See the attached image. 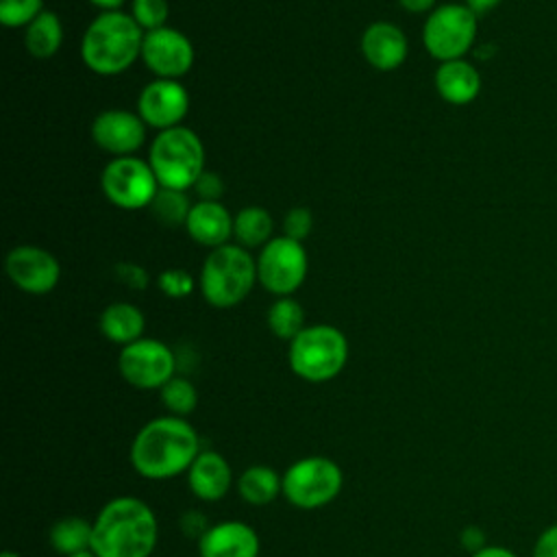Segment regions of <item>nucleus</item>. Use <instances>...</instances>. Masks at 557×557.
<instances>
[{
    "mask_svg": "<svg viewBox=\"0 0 557 557\" xmlns=\"http://www.w3.org/2000/svg\"><path fill=\"white\" fill-rule=\"evenodd\" d=\"M200 455L198 431L181 416H161L146 422L131 444L133 470L150 481H163L189 470Z\"/></svg>",
    "mask_w": 557,
    "mask_h": 557,
    "instance_id": "f257e3e1",
    "label": "nucleus"
},
{
    "mask_svg": "<svg viewBox=\"0 0 557 557\" xmlns=\"http://www.w3.org/2000/svg\"><path fill=\"white\" fill-rule=\"evenodd\" d=\"M159 522L148 503L117 496L91 520V553L96 557H152Z\"/></svg>",
    "mask_w": 557,
    "mask_h": 557,
    "instance_id": "f03ea898",
    "label": "nucleus"
},
{
    "mask_svg": "<svg viewBox=\"0 0 557 557\" xmlns=\"http://www.w3.org/2000/svg\"><path fill=\"white\" fill-rule=\"evenodd\" d=\"M146 33L124 11H104L91 20L81 39L83 63L100 76L128 70L139 57Z\"/></svg>",
    "mask_w": 557,
    "mask_h": 557,
    "instance_id": "7ed1b4c3",
    "label": "nucleus"
},
{
    "mask_svg": "<svg viewBox=\"0 0 557 557\" xmlns=\"http://www.w3.org/2000/svg\"><path fill=\"white\" fill-rule=\"evenodd\" d=\"M257 281V259L239 244H224L202 261L198 287L211 307L228 309L239 305Z\"/></svg>",
    "mask_w": 557,
    "mask_h": 557,
    "instance_id": "20e7f679",
    "label": "nucleus"
},
{
    "mask_svg": "<svg viewBox=\"0 0 557 557\" xmlns=\"http://www.w3.org/2000/svg\"><path fill=\"white\" fill-rule=\"evenodd\" d=\"M287 361L296 376L309 383L335 379L348 361V339L331 324L305 326L287 348Z\"/></svg>",
    "mask_w": 557,
    "mask_h": 557,
    "instance_id": "39448f33",
    "label": "nucleus"
},
{
    "mask_svg": "<svg viewBox=\"0 0 557 557\" xmlns=\"http://www.w3.org/2000/svg\"><path fill=\"white\" fill-rule=\"evenodd\" d=\"M148 163L161 187L187 191L205 172V148L191 128L174 126L157 133Z\"/></svg>",
    "mask_w": 557,
    "mask_h": 557,
    "instance_id": "423d86ee",
    "label": "nucleus"
},
{
    "mask_svg": "<svg viewBox=\"0 0 557 557\" xmlns=\"http://www.w3.org/2000/svg\"><path fill=\"white\" fill-rule=\"evenodd\" d=\"M476 33L479 15H474L463 2H448L429 13L422 26V44L433 59L444 63L466 59L476 41Z\"/></svg>",
    "mask_w": 557,
    "mask_h": 557,
    "instance_id": "0eeeda50",
    "label": "nucleus"
},
{
    "mask_svg": "<svg viewBox=\"0 0 557 557\" xmlns=\"http://www.w3.org/2000/svg\"><path fill=\"white\" fill-rule=\"evenodd\" d=\"M344 485L342 468L322 455L294 461L283 472V496L298 509H320L337 498Z\"/></svg>",
    "mask_w": 557,
    "mask_h": 557,
    "instance_id": "6e6552de",
    "label": "nucleus"
},
{
    "mask_svg": "<svg viewBox=\"0 0 557 557\" xmlns=\"http://www.w3.org/2000/svg\"><path fill=\"white\" fill-rule=\"evenodd\" d=\"M107 200L120 209H148L159 191V181L148 161L131 154L111 159L100 176Z\"/></svg>",
    "mask_w": 557,
    "mask_h": 557,
    "instance_id": "1a4fd4ad",
    "label": "nucleus"
},
{
    "mask_svg": "<svg viewBox=\"0 0 557 557\" xmlns=\"http://www.w3.org/2000/svg\"><path fill=\"white\" fill-rule=\"evenodd\" d=\"M309 259L302 242L285 235L272 237L257 257V278L274 296H292L307 276Z\"/></svg>",
    "mask_w": 557,
    "mask_h": 557,
    "instance_id": "9d476101",
    "label": "nucleus"
},
{
    "mask_svg": "<svg viewBox=\"0 0 557 557\" xmlns=\"http://www.w3.org/2000/svg\"><path fill=\"white\" fill-rule=\"evenodd\" d=\"M117 370L122 379L137 389H161L172 376H176V357L168 344L152 337H141L128 346H122Z\"/></svg>",
    "mask_w": 557,
    "mask_h": 557,
    "instance_id": "9b49d317",
    "label": "nucleus"
},
{
    "mask_svg": "<svg viewBox=\"0 0 557 557\" xmlns=\"http://www.w3.org/2000/svg\"><path fill=\"white\" fill-rule=\"evenodd\" d=\"M11 283L26 294L44 296L52 292L61 278V265L52 252L39 246H15L4 259Z\"/></svg>",
    "mask_w": 557,
    "mask_h": 557,
    "instance_id": "f8f14e48",
    "label": "nucleus"
},
{
    "mask_svg": "<svg viewBox=\"0 0 557 557\" xmlns=\"http://www.w3.org/2000/svg\"><path fill=\"white\" fill-rule=\"evenodd\" d=\"M141 61L157 78H181L194 65V46L187 35L163 26L146 33L141 46Z\"/></svg>",
    "mask_w": 557,
    "mask_h": 557,
    "instance_id": "ddd939ff",
    "label": "nucleus"
},
{
    "mask_svg": "<svg viewBox=\"0 0 557 557\" xmlns=\"http://www.w3.org/2000/svg\"><path fill=\"white\" fill-rule=\"evenodd\" d=\"M189 111L187 89L172 78H154L137 98V113L146 126L168 131L181 126Z\"/></svg>",
    "mask_w": 557,
    "mask_h": 557,
    "instance_id": "4468645a",
    "label": "nucleus"
},
{
    "mask_svg": "<svg viewBox=\"0 0 557 557\" xmlns=\"http://www.w3.org/2000/svg\"><path fill=\"white\" fill-rule=\"evenodd\" d=\"M91 139L100 150L113 157H131L146 139V124L139 113L126 109H107L94 117Z\"/></svg>",
    "mask_w": 557,
    "mask_h": 557,
    "instance_id": "2eb2a0df",
    "label": "nucleus"
},
{
    "mask_svg": "<svg viewBox=\"0 0 557 557\" xmlns=\"http://www.w3.org/2000/svg\"><path fill=\"white\" fill-rule=\"evenodd\" d=\"M259 550L257 531L242 520L215 522L198 540L200 557H259Z\"/></svg>",
    "mask_w": 557,
    "mask_h": 557,
    "instance_id": "dca6fc26",
    "label": "nucleus"
},
{
    "mask_svg": "<svg viewBox=\"0 0 557 557\" xmlns=\"http://www.w3.org/2000/svg\"><path fill=\"white\" fill-rule=\"evenodd\" d=\"M407 52V35L394 22H372L361 35V54L374 70L392 72L400 67Z\"/></svg>",
    "mask_w": 557,
    "mask_h": 557,
    "instance_id": "f3484780",
    "label": "nucleus"
},
{
    "mask_svg": "<svg viewBox=\"0 0 557 557\" xmlns=\"http://www.w3.org/2000/svg\"><path fill=\"white\" fill-rule=\"evenodd\" d=\"M187 483L196 498L215 503L226 496L233 483L231 463L215 450H200L187 470Z\"/></svg>",
    "mask_w": 557,
    "mask_h": 557,
    "instance_id": "a211bd4d",
    "label": "nucleus"
},
{
    "mask_svg": "<svg viewBox=\"0 0 557 557\" xmlns=\"http://www.w3.org/2000/svg\"><path fill=\"white\" fill-rule=\"evenodd\" d=\"M440 98L453 107H466L481 94V74L468 59L444 61L433 76Z\"/></svg>",
    "mask_w": 557,
    "mask_h": 557,
    "instance_id": "6ab92c4d",
    "label": "nucleus"
},
{
    "mask_svg": "<svg viewBox=\"0 0 557 557\" xmlns=\"http://www.w3.org/2000/svg\"><path fill=\"white\" fill-rule=\"evenodd\" d=\"M233 218L222 202L198 200L191 205L185 228L194 242L213 250L233 237Z\"/></svg>",
    "mask_w": 557,
    "mask_h": 557,
    "instance_id": "aec40b11",
    "label": "nucleus"
},
{
    "mask_svg": "<svg viewBox=\"0 0 557 557\" xmlns=\"http://www.w3.org/2000/svg\"><path fill=\"white\" fill-rule=\"evenodd\" d=\"M100 333L120 346H128L137 339H141L146 329V318L139 307L131 302H111L100 313Z\"/></svg>",
    "mask_w": 557,
    "mask_h": 557,
    "instance_id": "412c9836",
    "label": "nucleus"
},
{
    "mask_svg": "<svg viewBox=\"0 0 557 557\" xmlns=\"http://www.w3.org/2000/svg\"><path fill=\"white\" fill-rule=\"evenodd\" d=\"M237 492L248 505L263 507L270 505L278 494H283V476H278L274 468L257 463L239 474Z\"/></svg>",
    "mask_w": 557,
    "mask_h": 557,
    "instance_id": "4be33fe9",
    "label": "nucleus"
},
{
    "mask_svg": "<svg viewBox=\"0 0 557 557\" xmlns=\"http://www.w3.org/2000/svg\"><path fill=\"white\" fill-rule=\"evenodd\" d=\"M63 44V26L57 13H39L24 30V46L35 59H50Z\"/></svg>",
    "mask_w": 557,
    "mask_h": 557,
    "instance_id": "5701e85b",
    "label": "nucleus"
},
{
    "mask_svg": "<svg viewBox=\"0 0 557 557\" xmlns=\"http://www.w3.org/2000/svg\"><path fill=\"white\" fill-rule=\"evenodd\" d=\"M274 233V220L268 209L263 207H244L233 218V237L239 246L248 248H263Z\"/></svg>",
    "mask_w": 557,
    "mask_h": 557,
    "instance_id": "b1692460",
    "label": "nucleus"
},
{
    "mask_svg": "<svg viewBox=\"0 0 557 557\" xmlns=\"http://www.w3.org/2000/svg\"><path fill=\"white\" fill-rule=\"evenodd\" d=\"M50 546L63 557L91 550V522L81 516L57 520L50 529Z\"/></svg>",
    "mask_w": 557,
    "mask_h": 557,
    "instance_id": "393cba45",
    "label": "nucleus"
},
{
    "mask_svg": "<svg viewBox=\"0 0 557 557\" xmlns=\"http://www.w3.org/2000/svg\"><path fill=\"white\" fill-rule=\"evenodd\" d=\"M268 326L274 337L292 342L305 329V309L292 296H281L268 309Z\"/></svg>",
    "mask_w": 557,
    "mask_h": 557,
    "instance_id": "a878e982",
    "label": "nucleus"
},
{
    "mask_svg": "<svg viewBox=\"0 0 557 557\" xmlns=\"http://www.w3.org/2000/svg\"><path fill=\"white\" fill-rule=\"evenodd\" d=\"M148 209H150L152 218L165 226H185L189 211H191V202H189L187 194L181 189L159 187V191L152 198Z\"/></svg>",
    "mask_w": 557,
    "mask_h": 557,
    "instance_id": "bb28decb",
    "label": "nucleus"
},
{
    "mask_svg": "<svg viewBox=\"0 0 557 557\" xmlns=\"http://www.w3.org/2000/svg\"><path fill=\"white\" fill-rule=\"evenodd\" d=\"M161 400L172 416H189L198 405V392L185 376H172L161 389Z\"/></svg>",
    "mask_w": 557,
    "mask_h": 557,
    "instance_id": "cd10ccee",
    "label": "nucleus"
},
{
    "mask_svg": "<svg viewBox=\"0 0 557 557\" xmlns=\"http://www.w3.org/2000/svg\"><path fill=\"white\" fill-rule=\"evenodd\" d=\"M44 13V0H0V22L7 28L28 26Z\"/></svg>",
    "mask_w": 557,
    "mask_h": 557,
    "instance_id": "c85d7f7f",
    "label": "nucleus"
},
{
    "mask_svg": "<svg viewBox=\"0 0 557 557\" xmlns=\"http://www.w3.org/2000/svg\"><path fill=\"white\" fill-rule=\"evenodd\" d=\"M131 15L141 26L144 33H150L165 26L170 7H168V0H133Z\"/></svg>",
    "mask_w": 557,
    "mask_h": 557,
    "instance_id": "c756f323",
    "label": "nucleus"
},
{
    "mask_svg": "<svg viewBox=\"0 0 557 557\" xmlns=\"http://www.w3.org/2000/svg\"><path fill=\"white\" fill-rule=\"evenodd\" d=\"M157 283H159V289L168 298H185L194 289V276L187 270H183V268H168V270H163L159 274Z\"/></svg>",
    "mask_w": 557,
    "mask_h": 557,
    "instance_id": "7c9ffc66",
    "label": "nucleus"
},
{
    "mask_svg": "<svg viewBox=\"0 0 557 557\" xmlns=\"http://www.w3.org/2000/svg\"><path fill=\"white\" fill-rule=\"evenodd\" d=\"M313 228V213L307 207H294L283 218V235L296 242H305Z\"/></svg>",
    "mask_w": 557,
    "mask_h": 557,
    "instance_id": "2f4dec72",
    "label": "nucleus"
},
{
    "mask_svg": "<svg viewBox=\"0 0 557 557\" xmlns=\"http://www.w3.org/2000/svg\"><path fill=\"white\" fill-rule=\"evenodd\" d=\"M113 272H115V278H117L122 285H126L128 289H139V292H141V289H146L148 283H150V276H148L146 268L139 265V263L122 261V263H117V265L113 268Z\"/></svg>",
    "mask_w": 557,
    "mask_h": 557,
    "instance_id": "473e14b6",
    "label": "nucleus"
},
{
    "mask_svg": "<svg viewBox=\"0 0 557 557\" xmlns=\"http://www.w3.org/2000/svg\"><path fill=\"white\" fill-rule=\"evenodd\" d=\"M194 191L200 200H209V202H220V198L224 196V181L218 172H209L205 170L198 181L194 183Z\"/></svg>",
    "mask_w": 557,
    "mask_h": 557,
    "instance_id": "72a5a7b5",
    "label": "nucleus"
},
{
    "mask_svg": "<svg viewBox=\"0 0 557 557\" xmlns=\"http://www.w3.org/2000/svg\"><path fill=\"white\" fill-rule=\"evenodd\" d=\"M531 557H557V522L548 524L535 540Z\"/></svg>",
    "mask_w": 557,
    "mask_h": 557,
    "instance_id": "f704fd0d",
    "label": "nucleus"
},
{
    "mask_svg": "<svg viewBox=\"0 0 557 557\" xmlns=\"http://www.w3.org/2000/svg\"><path fill=\"white\" fill-rule=\"evenodd\" d=\"M459 540H461V546H463L470 555L476 553V550H481L483 546H487V544H485V533H483V529H479L476 524H468V527L461 531Z\"/></svg>",
    "mask_w": 557,
    "mask_h": 557,
    "instance_id": "c9c22d12",
    "label": "nucleus"
},
{
    "mask_svg": "<svg viewBox=\"0 0 557 557\" xmlns=\"http://www.w3.org/2000/svg\"><path fill=\"white\" fill-rule=\"evenodd\" d=\"M503 0H463V4L474 13V15H487L490 11H494Z\"/></svg>",
    "mask_w": 557,
    "mask_h": 557,
    "instance_id": "e433bc0d",
    "label": "nucleus"
},
{
    "mask_svg": "<svg viewBox=\"0 0 557 557\" xmlns=\"http://www.w3.org/2000/svg\"><path fill=\"white\" fill-rule=\"evenodd\" d=\"M470 557H520V555L513 553V550L507 548V546H492V544H487V546H483L481 550L472 553Z\"/></svg>",
    "mask_w": 557,
    "mask_h": 557,
    "instance_id": "4c0bfd02",
    "label": "nucleus"
},
{
    "mask_svg": "<svg viewBox=\"0 0 557 557\" xmlns=\"http://www.w3.org/2000/svg\"><path fill=\"white\" fill-rule=\"evenodd\" d=\"M398 2L409 13H431L437 0H398Z\"/></svg>",
    "mask_w": 557,
    "mask_h": 557,
    "instance_id": "58836bf2",
    "label": "nucleus"
},
{
    "mask_svg": "<svg viewBox=\"0 0 557 557\" xmlns=\"http://www.w3.org/2000/svg\"><path fill=\"white\" fill-rule=\"evenodd\" d=\"M94 7H98L102 13L104 11H120L124 0H89Z\"/></svg>",
    "mask_w": 557,
    "mask_h": 557,
    "instance_id": "ea45409f",
    "label": "nucleus"
},
{
    "mask_svg": "<svg viewBox=\"0 0 557 557\" xmlns=\"http://www.w3.org/2000/svg\"><path fill=\"white\" fill-rule=\"evenodd\" d=\"M72 557H96L91 550H85V553H78V555H72Z\"/></svg>",
    "mask_w": 557,
    "mask_h": 557,
    "instance_id": "a19ab883",
    "label": "nucleus"
},
{
    "mask_svg": "<svg viewBox=\"0 0 557 557\" xmlns=\"http://www.w3.org/2000/svg\"><path fill=\"white\" fill-rule=\"evenodd\" d=\"M2 557H22V555H17V553H13V550H4Z\"/></svg>",
    "mask_w": 557,
    "mask_h": 557,
    "instance_id": "79ce46f5",
    "label": "nucleus"
},
{
    "mask_svg": "<svg viewBox=\"0 0 557 557\" xmlns=\"http://www.w3.org/2000/svg\"><path fill=\"white\" fill-rule=\"evenodd\" d=\"M152 557H154V555H152Z\"/></svg>",
    "mask_w": 557,
    "mask_h": 557,
    "instance_id": "37998d69",
    "label": "nucleus"
}]
</instances>
